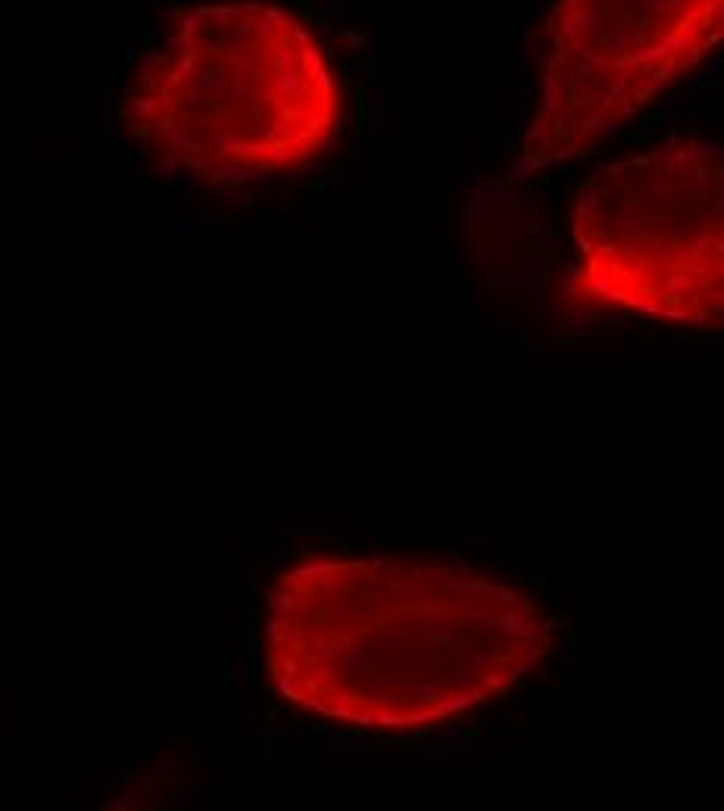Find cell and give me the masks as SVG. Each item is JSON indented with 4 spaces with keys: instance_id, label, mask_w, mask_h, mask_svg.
I'll return each mask as SVG.
<instances>
[{
    "instance_id": "6da1fadb",
    "label": "cell",
    "mask_w": 724,
    "mask_h": 811,
    "mask_svg": "<svg viewBox=\"0 0 724 811\" xmlns=\"http://www.w3.org/2000/svg\"><path fill=\"white\" fill-rule=\"evenodd\" d=\"M553 621L490 574L428 556H309L266 593L263 671L294 709L369 734H419L515 690Z\"/></svg>"
},
{
    "instance_id": "7a4b0ae2",
    "label": "cell",
    "mask_w": 724,
    "mask_h": 811,
    "mask_svg": "<svg viewBox=\"0 0 724 811\" xmlns=\"http://www.w3.org/2000/svg\"><path fill=\"white\" fill-rule=\"evenodd\" d=\"M122 122L160 169L247 185L325 156L344 94L303 16L269 0H219L181 10L138 60Z\"/></svg>"
},
{
    "instance_id": "3957f363",
    "label": "cell",
    "mask_w": 724,
    "mask_h": 811,
    "mask_svg": "<svg viewBox=\"0 0 724 811\" xmlns=\"http://www.w3.org/2000/svg\"><path fill=\"white\" fill-rule=\"evenodd\" d=\"M565 303L581 316H637L724 331V153L668 138L600 166L572 203Z\"/></svg>"
},
{
    "instance_id": "277c9868",
    "label": "cell",
    "mask_w": 724,
    "mask_h": 811,
    "mask_svg": "<svg viewBox=\"0 0 724 811\" xmlns=\"http://www.w3.org/2000/svg\"><path fill=\"white\" fill-rule=\"evenodd\" d=\"M724 41V0H556L519 172L584 160Z\"/></svg>"
}]
</instances>
